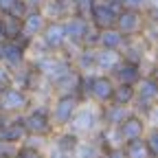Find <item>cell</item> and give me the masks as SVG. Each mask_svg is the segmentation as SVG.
Here are the masks:
<instances>
[{
    "mask_svg": "<svg viewBox=\"0 0 158 158\" xmlns=\"http://www.w3.org/2000/svg\"><path fill=\"white\" fill-rule=\"evenodd\" d=\"M29 106H31V97L20 86L9 84L0 90V114L15 116V114H22L24 110H29Z\"/></svg>",
    "mask_w": 158,
    "mask_h": 158,
    "instance_id": "cell-1",
    "label": "cell"
},
{
    "mask_svg": "<svg viewBox=\"0 0 158 158\" xmlns=\"http://www.w3.org/2000/svg\"><path fill=\"white\" fill-rule=\"evenodd\" d=\"M22 116V125L27 130V136L33 138H44L53 132V121H51V110L48 108H33Z\"/></svg>",
    "mask_w": 158,
    "mask_h": 158,
    "instance_id": "cell-2",
    "label": "cell"
},
{
    "mask_svg": "<svg viewBox=\"0 0 158 158\" xmlns=\"http://www.w3.org/2000/svg\"><path fill=\"white\" fill-rule=\"evenodd\" d=\"M84 99L79 97L77 92H66V94H57L55 103L51 108V121L53 125H59V127H66L70 123L73 114L77 112V108L81 106Z\"/></svg>",
    "mask_w": 158,
    "mask_h": 158,
    "instance_id": "cell-3",
    "label": "cell"
},
{
    "mask_svg": "<svg viewBox=\"0 0 158 158\" xmlns=\"http://www.w3.org/2000/svg\"><path fill=\"white\" fill-rule=\"evenodd\" d=\"M123 9L121 2H110V0H97L92 5L90 13H88V20L94 29H108V27H114L116 24V15L118 11Z\"/></svg>",
    "mask_w": 158,
    "mask_h": 158,
    "instance_id": "cell-4",
    "label": "cell"
},
{
    "mask_svg": "<svg viewBox=\"0 0 158 158\" xmlns=\"http://www.w3.org/2000/svg\"><path fill=\"white\" fill-rule=\"evenodd\" d=\"M116 130V136L121 145L125 141H134V138H143L145 132H147V123H145V116H141L138 112H127L121 121L114 125Z\"/></svg>",
    "mask_w": 158,
    "mask_h": 158,
    "instance_id": "cell-5",
    "label": "cell"
},
{
    "mask_svg": "<svg viewBox=\"0 0 158 158\" xmlns=\"http://www.w3.org/2000/svg\"><path fill=\"white\" fill-rule=\"evenodd\" d=\"M147 24V18L143 11H134V9H121L116 15V29L121 31L123 37H136V35H143Z\"/></svg>",
    "mask_w": 158,
    "mask_h": 158,
    "instance_id": "cell-6",
    "label": "cell"
},
{
    "mask_svg": "<svg viewBox=\"0 0 158 158\" xmlns=\"http://www.w3.org/2000/svg\"><path fill=\"white\" fill-rule=\"evenodd\" d=\"M40 42L42 46L51 53H57V51H64L68 46L66 42V31H64V22L62 20H48L44 24V29L40 31Z\"/></svg>",
    "mask_w": 158,
    "mask_h": 158,
    "instance_id": "cell-7",
    "label": "cell"
},
{
    "mask_svg": "<svg viewBox=\"0 0 158 158\" xmlns=\"http://www.w3.org/2000/svg\"><path fill=\"white\" fill-rule=\"evenodd\" d=\"M62 22H64V31H66V42L70 46H79V48H81V40H84V33L90 27V20L86 15L70 13V15L62 18Z\"/></svg>",
    "mask_w": 158,
    "mask_h": 158,
    "instance_id": "cell-8",
    "label": "cell"
},
{
    "mask_svg": "<svg viewBox=\"0 0 158 158\" xmlns=\"http://www.w3.org/2000/svg\"><path fill=\"white\" fill-rule=\"evenodd\" d=\"M0 64L9 70H18L27 64V48L18 42H2L0 44Z\"/></svg>",
    "mask_w": 158,
    "mask_h": 158,
    "instance_id": "cell-9",
    "label": "cell"
},
{
    "mask_svg": "<svg viewBox=\"0 0 158 158\" xmlns=\"http://www.w3.org/2000/svg\"><path fill=\"white\" fill-rule=\"evenodd\" d=\"M110 77L116 84H127V86H136V81L143 77V66L136 62H127V59H121L116 64V68L110 73Z\"/></svg>",
    "mask_w": 158,
    "mask_h": 158,
    "instance_id": "cell-10",
    "label": "cell"
},
{
    "mask_svg": "<svg viewBox=\"0 0 158 158\" xmlns=\"http://www.w3.org/2000/svg\"><path fill=\"white\" fill-rule=\"evenodd\" d=\"M46 22H48V18H46V11H44V9H40V7L29 9L27 15L22 18V33L33 40V37L40 35V31L44 29Z\"/></svg>",
    "mask_w": 158,
    "mask_h": 158,
    "instance_id": "cell-11",
    "label": "cell"
},
{
    "mask_svg": "<svg viewBox=\"0 0 158 158\" xmlns=\"http://www.w3.org/2000/svg\"><path fill=\"white\" fill-rule=\"evenodd\" d=\"M97 114L90 110V108H77V112L73 114V118H70V132H75V134H81V132H90L92 127H97Z\"/></svg>",
    "mask_w": 158,
    "mask_h": 158,
    "instance_id": "cell-12",
    "label": "cell"
},
{
    "mask_svg": "<svg viewBox=\"0 0 158 158\" xmlns=\"http://www.w3.org/2000/svg\"><path fill=\"white\" fill-rule=\"evenodd\" d=\"M121 51H106V48H94V68L101 70L106 75H110L116 64L121 62Z\"/></svg>",
    "mask_w": 158,
    "mask_h": 158,
    "instance_id": "cell-13",
    "label": "cell"
},
{
    "mask_svg": "<svg viewBox=\"0 0 158 158\" xmlns=\"http://www.w3.org/2000/svg\"><path fill=\"white\" fill-rule=\"evenodd\" d=\"M125 44V37L121 35L116 27H108V29H101L99 31V42H97V48H106V51H121Z\"/></svg>",
    "mask_w": 158,
    "mask_h": 158,
    "instance_id": "cell-14",
    "label": "cell"
},
{
    "mask_svg": "<svg viewBox=\"0 0 158 158\" xmlns=\"http://www.w3.org/2000/svg\"><path fill=\"white\" fill-rule=\"evenodd\" d=\"M79 143H81V141H79V134H75V132H70V130H66V132H62V134L55 136V149L62 152V154L75 156Z\"/></svg>",
    "mask_w": 158,
    "mask_h": 158,
    "instance_id": "cell-15",
    "label": "cell"
},
{
    "mask_svg": "<svg viewBox=\"0 0 158 158\" xmlns=\"http://www.w3.org/2000/svg\"><path fill=\"white\" fill-rule=\"evenodd\" d=\"M121 152L125 158H154L145 145L143 138H134V141H125L121 145Z\"/></svg>",
    "mask_w": 158,
    "mask_h": 158,
    "instance_id": "cell-16",
    "label": "cell"
},
{
    "mask_svg": "<svg viewBox=\"0 0 158 158\" xmlns=\"http://www.w3.org/2000/svg\"><path fill=\"white\" fill-rule=\"evenodd\" d=\"M134 97H136L134 86H127V84H116V86H114V92H112V101H110V103H116V106L127 108V106H132V103H134Z\"/></svg>",
    "mask_w": 158,
    "mask_h": 158,
    "instance_id": "cell-17",
    "label": "cell"
},
{
    "mask_svg": "<svg viewBox=\"0 0 158 158\" xmlns=\"http://www.w3.org/2000/svg\"><path fill=\"white\" fill-rule=\"evenodd\" d=\"M127 112H125V108L123 106H116V103H106L103 106V112H101V118H103V123L108 125V127H114L121 118L125 116Z\"/></svg>",
    "mask_w": 158,
    "mask_h": 158,
    "instance_id": "cell-18",
    "label": "cell"
},
{
    "mask_svg": "<svg viewBox=\"0 0 158 158\" xmlns=\"http://www.w3.org/2000/svg\"><path fill=\"white\" fill-rule=\"evenodd\" d=\"M88 68H94V48L81 46V53H79V57H77V70L84 73Z\"/></svg>",
    "mask_w": 158,
    "mask_h": 158,
    "instance_id": "cell-19",
    "label": "cell"
},
{
    "mask_svg": "<svg viewBox=\"0 0 158 158\" xmlns=\"http://www.w3.org/2000/svg\"><path fill=\"white\" fill-rule=\"evenodd\" d=\"M68 2L73 7V13H79V15L88 18V13H90V9H92V5L97 2V0H68Z\"/></svg>",
    "mask_w": 158,
    "mask_h": 158,
    "instance_id": "cell-20",
    "label": "cell"
},
{
    "mask_svg": "<svg viewBox=\"0 0 158 158\" xmlns=\"http://www.w3.org/2000/svg\"><path fill=\"white\" fill-rule=\"evenodd\" d=\"M143 141H145V145H147L149 154H152V156L156 158V156H158V134H156V130H154V127L145 132V136H143Z\"/></svg>",
    "mask_w": 158,
    "mask_h": 158,
    "instance_id": "cell-21",
    "label": "cell"
},
{
    "mask_svg": "<svg viewBox=\"0 0 158 158\" xmlns=\"http://www.w3.org/2000/svg\"><path fill=\"white\" fill-rule=\"evenodd\" d=\"M123 9H134V11H145V0H121Z\"/></svg>",
    "mask_w": 158,
    "mask_h": 158,
    "instance_id": "cell-22",
    "label": "cell"
},
{
    "mask_svg": "<svg viewBox=\"0 0 158 158\" xmlns=\"http://www.w3.org/2000/svg\"><path fill=\"white\" fill-rule=\"evenodd\" d=\"M101 158H125V156H123L121 147H110V149H103Z\"/></svg>",
    "mask_w": 158,
    "mask_h": 158,
    "instance_id": "cell-23",
    "label": "cell"
},
{
    "mask_svg": "<svg viewBox=\"0 0 158 158\" xmlns=\"http://www.w3.org/2000/svg\"><path fill=\"white\" fill-rule=\"evenodd\" d=\"M48 158H75V156H70V154H62V152H57V149H53V152L48 154Z\"/></svg>",
    "mask_w": 158,
    "mask_h": 158,
    "instance_id": "cell-24",
    "label": "cell"
},
{
    "mask_svg": "<svg viewBox=\"0 0 158 158\" xmlns=\"http://www.w3.org/2000/svg\"><path fill=\"white\" fill-rule=\"evenodd\" d=\"M5 42V27H2V15H0V44Z\"/></svg>",
    "mask_w": 158,
    "mask_h": 158,
    "instance_id": "cell-25",
    "label": "cell"
},
{
    "mask_svg": "<svg viewBox=\"0 0 158 158\" xmlns=\"http://www.w3.org/2000/svg\"><path fill=\"white\" fill-rule=\"evenodd\" d=\"M48 2H55V5H66L68 0H48Z\"/></svg>",
    "mask_w": 158,
    "mask_h": 158,
    "instance_id": "cell-26",
    "label": "cell"
},
{
    "mask_svg": "<svg viewBox=\"0 0 158 158\" xmlns=\"http://www.w3.org/2000/svg\"><path fill=\"white\" fill-rule=\"evenodd\" d=\"M37 158H46V156H44V154H40V156H37Z\"/></svg>",
    "mask_w": 158,
    "mask_h": 158,
    "instance_id": "cell-27",
    "label": "cell"
},
{
    "mask_svg": "<svg viewBox=\"0 0 158 158\" xmlns=\"http://www.w3.org/2000/svg\"><path fill=\"white\" fill-rule=\"evenodd\" d=\"M110 2H121V0H110Z\"/></svg>",
    "mask_w": 158,
    "mask_h": 158,
    "instance_id": "cell-28",
    "label": "cell"
},
{
    "mask_svg": "<svg viewBox=\"0 0 158 158\" xmlns=\"http://www.w3.org/2000/svg\"><path fill=\"white\" fill-rule=\"evenodd\" d=\"M11 158H13V156H11Z\"/></svg>",
    "mask_w": 158,
    "mask_h": 158,
    "instance_id": "cell-29",
    "label": "cell"
}]
</instances>
